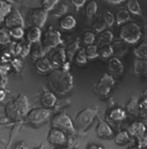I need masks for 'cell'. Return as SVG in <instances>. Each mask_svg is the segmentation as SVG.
<instances>
[{
  "instance_id": "37",
  "label": "cell",
  "mask_w": 147,
  "mask_h": 149,
  "mask_svg": "<svg viewBox=\"0 0 147 149\" xmlns=\"http://www.w3.org/2000/svg\"><path fill=\"white\" fill-rule=\"evenodd\" d=\"M103 20L107 28H111L115 22V16L110 10H105L103 15Z\"/></svg>"
},
{
  "instance_id": "50",
  "label": "cell",
  "mask_w": 147,
  "mask_h": 149,
  "mask_svg": "<svg viewBox=\"0 0 147 149\" xmlns=\"http://www.w3.org/2000/svg\"><path fill=\"white\" fill-rule=\"evenodd\" d=\"M106 1L110 3H113V4H119V3H121L122 2H124L126 0H106Z\"/></svg>"
},
{
  "instance_id": "12",
  "label": "cell",
  "mask_w": 147,
  "mask_h": 149,
  "mask_svg": "<svg viewBox=\"0 0 147 149\" xmlns=\"http://www.w3.org/2000/svg\"><path fill=\"white\" fill-rule=\"evenodd\" d=\"M3 22H4V26L8 29H11L17 26L24 27L25 25L21 12L17 8H12L10 12L6 16Z\"/></svg>"
},
{
  "instance_id": "22",
  "label": "cell",
  "mask_w": 147,
  "mask_h": 149,
  "mask_svg": "<svg viewBox=\"0 0 147 149\" xmlns=\"http://www.w3.org/2000/svg\"><path fill=\"white\" fill-rule=\"evenodd\" d=\"M47 50L42 46L41 42L36 43H33L31 44V49H30V54H32V56L35 59H40L42 57L46 56V54H47Z\"/></svg>"
},
{
  "instance_id": "39",
  "label": "cell",
  "mask_w": 147,
  "mask_h": 149,
  "mask_svg": "<svg viewBox=\"0 0 147 149\" xmlns=\"http://www.w3.org/2000/svg\"><path fill=\"white\" fill-rule=\"evenodd\" d=\"M82 39H83V42L86 46H88V45H91V44H94L96 42V36L92 31H86V32H84V34L83 35Z\"/></svg>"
},
{
  "instance_id": "52",
  "label": "cell",
  "mask_w": 147,
  "mask_h": 149,
  "mask_svg": "<svg viewBox=\"0 0 147 149\" xmlns=\"http://www.w3.org/2000/svg\"><path fill=\"white\" fill-rule=\"evenodd\" d=\"M35 149H44V145H41L40 147H38V148H36Z\"/></svg>"
},
{
  "instance_id": "11",
  "label": "cell",
  "mask_w": 147,
  "mask_h": 149,
  "mask_svg": "<svg viewBox=\"0 0 147 149\" xmlns=\"http://www.w3.org/2000/svg\"><path fill=\"white\" fill-rule=\"evenodd\" d=\"M46 57L53 69H60L67 60L65 50L62 47H55L50 50Z\"/></svg>"
},
{
  "instance_id": "20",
  "label": "cell",
  "mask_w": 147,
  "mask_h": 149,
  "mask_svg": "<svg viewBox=\"0 0 147 149\" xmlns=\"http://www.w3.org/2000/svg\"><path fill=\"white\" fill-rule=\"evenodd\" d=\"M108 118L114 122H122L126 118V112L125 109L116 107L110 110L108 114Z\"/></svg>"
},
{
  "instance_id": "26",
  "label": "cell",
  "mask_w": 147,
  "mask_h": 149,
  "mask_svg": "<svg viewBox=\"0 0 147 149\" xmlns=\"http://www.w3.org/2000/svg\"><path fill=\"white\" fill-rule=\"evenodd\" d=\"M112 46H113V48H114V55H118V56L124 55L126 53V51L128 50L127 43L125 42L122 40L114 42L112 43Z\"/></svg>"
},
{
  "instance_id": "3",
  "label": "cell",
  "mask_w": 147,
  "mask_h": 149,
  "mask_svg": "<svg viewBox=\"0 0 147 149\" xmlns=\"http://www.w3.org/2000/svg\"><path fill=\"white\" fill-rule=\"evenodd\" d=\"M29 111L28 99L23 95H19L6 107V114L13 120H21L26 117Z\"/></svg>"
},
{
  "instance_id": "41",
  "label": "cell",
  "mask_w": 147,
  "mask_h": 149,
  "mask_svg": "<svg viewBox=\"0 0 147 149\" xmlns=\"http://www.w3.org/2000/svg\"><path fill=\"white\" fill-rule=\"evenodd\" d=\"M106 28H107V26H106L105 22H103V19L102 20L97 19V20H96L93 22V29H94L95 32H96L98 34L103 32V30H105Z\"/></svg>"
},
{
  "instance_id": "44",
  "label": "cell",
  "mask_w": 147,
  "mask_h": 149,
  "mask_svg": "<svg viewBox=\"0 0 147 149\" xmlns=\"http://www.w3.org/2000/svg\"><path fill=\"white\" fill-rule=\"evenodd\" d=\"M12 149H29V148L25 141H19L13 146Z\"/></svg>"
},
{
  "instance_id": "28",
  "label": "cell",
  "mask_w": 147,
  "mask_h": 149,
  "mask_svg": "<svg viewBox=\"0 0 147 149\" xmlns=\"http://www.w3.org/2000/svg\"><path fill=\"white\" fill-rule=\"evenodd\" d=\"M98 52L99 56L103 59H108L112 55H114V48L112 43H106L101 46H98Z\"/></svg>"
},
{
  "instance_id": "1",
  "label": "cell",
  "mask_w": 147,
  "mask_h": 149,
  "mask_svg": "<svg viewBox=\"0 0 147 149\" xmlns=\"http://www.w3.org/2000/svg\"><path fill=\"white\" fill-rule=\"evenodd\" d=\"M47 85L56 95L64 96L70 93L73 88V77L69 71L63 69H53L48 72Z\"/></svg>"
},
{
  "instance_id": "6",
  "label": "cell",
  "mask_w": 147,
  "mask_h": 149,
  "mask_svg": "<svg viewBox=\"0 0 147 149\" xmlns=\"http://www.w3.org/2000/svg\"><path fill=\"white\" fill-rule=\"evenodd\" d=\"M50 123L52 128H60L65 132L67 134L74 135L77 132L73 122L71 121L70 116L64 112H60L52 116L50 119Z\"/></svg>"
},
{
  "instance_id": "33",
  "label": "cell",
  "mask_w": 147,
  "mask_h": 149,
  "mask_svg": "<svg viewBox=\"0 0 147 149\" xmlns=\"http://www.w3.org/2000/svg\"><path fill=\"white\" fill-rule=\"evenodd\" d=\"M52 11H53V15L54 17H62L66 15V13L68 11V6H67V4L65 3L60 2Z\"/></svg>"
},
{
  "instance_id": "2",
  "label": "cell",
  "mask_w": 147,
  "mask_h": 149,
  "mask_svg": "<svg viewBox=\"0 0 147 149\" xmlns=\"http://www.w3.org/2000/svg\"><path fill=\"white\" fill-rule=\"evenodd\" d=\"M99 112V108L96 105L87 106L81 110L73 122L75 128L79 133H84L94 122L95 118L97 116Z\"/></svg>"
},
{
  "instance_id": "53",
  "label": "cell",
  "mask_w": 147,
  "mask_h": 149,
  "mask_svg": "<svg viewBox=\"0 0 147 149\" xmlns=\"http://www.w3.org/2000/svg\"><path fill=\"white\" fill-rule=\"evenodd\" d=\"M128 149H139V148H136V147H132V148H130Z\"/></svg>"
},
{
  "instance_id": "46",
  "label": "cell",
  "mask_w": 147,
  "mask_h": 149,
  "mask_svg": "<svg viewBox=\"0 0 147 149\" xmlns=\"http://www.w3.org/2000/svg\"><path fill=\"white\" fill-rule=\"evenodd\" d=\"M139 109L147 111V96L139 103Z\"/></svg>"
},
{
  "instance_id": "36",
  "label": "cell",
  "mask_w": 147,
  "mask_h": 149,
  "mask_svg": "<svg viewBox=\"0 0 147 149\" xmlns=\"http://www.w3.org/2000/svg\"><path fill=\"white\" fill-rule=\"evenodd\" d=\"M74 59H75L76 64L78 65H81V66H83L84 65L87 64L88 63V61H89L88 58H87V56H86L84 48H80L77 52V54L74 56Z\"/></svg>"
},
{
  "instance_id": "51",
  "label": "cell",
  "mask_w": 147,
  "mask_h": 149,
  "mask_svg": "<svg viewBox=\"0 0 147 149\" xmlns=\"http://www.w3.org/2000/svg\"><path fill=\"white\" fill-rule=\"evenodd\" d=\"M55 149H75L74 148H71V147H69V146H65V147H60V148H57Z\"/></svg>"
},
{
  "instance_id": "38",
  "label": "cell",
  "mask_w": 147,
  "mask_h": 149,
  "mask_svg": "<svg viewBox=\"0 0 147 149\" xmlns=\"http://www.w3.org/2000/svg\"><path fill=\"white\" fill-rule=\"evenodd\" d=\"M60 2V0H41V6L49 12L52 11Z\"/></svg>"
},
{
  "instance_id": "31",
  "label": "cell",
  "mask_w": 147,
  "mask_h": 149,
  "mask_svg": "<svg viewBox=\"0 0 147 149\" xmlns=\"http://www.w3.org/2000/svg\"><path fill=\"white\" fill-rule=\"evenodd\" d=\"M12 5L5 0H0V22L4 21L6 16L12 10Z\"/></svg>"
},
{
  "instance_id": "47",
  "label": "cell",
  "mask_w": 147,
  "mask_h": 149,
  "mask_svg": "<svg viewBox=\"0 0 147 149\" xmlns=\"http://www.w3.org/2000/svg\"><path fill=\"white\" fill-rule=\"evenodd\" d=\"M8 66L6 65L3 64V63H0V74H5L7 72H8V70H9V68H7Z\"/></svg>"
},
{
  "instance_id": "14",
  "label": "cell",
  "mask_w": 147,
  "mask_h": 149,
  "mask_svg": "<svg viewBox=\"0 0 147 149\" xmlns=\"http://www.w3.org/2000/svg\"><path fill=\"white\" fill-rule=\"evenodd\" d=\"M56 94L50 91H43L40 95V101L43 107L47 109H52L55 106L57 102Z\"/></svg>"
},
{
  "instance_id": "49",
  "label": "cell",
  "mask_w": 147,
  "mask_h": 149,
  "mask_svg": "<svg viewBox=\"0 0 147 149\" xmlns=\"http://www.w3.org/2000/svg\"><path fill=\"white\" fill-rule=\"evenodd\" d=\"M87 149H104L102 146H100V145H97V144H91V145H89Z\"/></svg>"
},
{
  "instance_id": "29",
  "label": "cell",
  "mask_w": 147,
  "mask_h": 149,
  "mask_svg": "<svg viewBox=\"0 0 147 149\" xmlns=\"http://www.w3.org/2000/svg\"><path fill=\"white\" fill-rule=\"evenodd\" d=\"M134 55L142 61H147V43L143 42L139 44L133 49Z\"/></svg>"
},
{
  "instance_id": "35",
  "label": "cell",
  "mask_w": 147,
  "mask_h": 149,
  "mask_svg": "<svg viewBox=\"0 0 147 149\" xmlns=\"http://www.w3.org/2000/svg\"><path fill=\"white\" fill-rule=\"evenodd\" d=\"M9 30H10V34L11 38L14 40H21L25 36L24 28L21 26L13 27L11 29H9Z\"/></svg>"
},
{
  "instance_id": "8",
  "label": "cell",
  "mask_w": 147,
  "mask_h": 149,
  "mask_svg": "<svg viewBox=\"0 0 147 149\" xmlns=\"http://www.w3.org/2000/svg\"><path fill=\"white\" fill-rule=\"evenodd\" d=\"M41 42L42 46L47 50V52H49L50 50L58 47L60 44H62L63 41L61 34L59 30L50 29L44 34Z\"/></svg>"
},
{
  "instance_id": "5",
  "label": "cell",
  "mask_w": 147,
  "mask_h": 149,
  "mask_svg": "<svg viewBox=\"0 0 147 149\" xmlns=\"http://www.w3.org/2000/svg\"><path fill=\"white\" fill-rule=\"evenodd\" d=\"M52 117V110L51 109H47L45 107L35 108L28 111L26 116V122L33 126L39 127L42 126L46 122H48Z\"/></svg>"
},
{
  "instance_id": "54",
  "label": "cell",
  "mask_w": 147,
  "mask_h": 149,
  "mask_svg": "<svg viewBox=\"0 0 147 149\" xmlns=\"http://www.w3.org/2000/svg\"><path fill=\"white\" fill-rule=\"evenodd\" d=\"M143 149H147V148H143Z\"/></svg>"
},
{
  "instance_id": "24",
  "label": "cell",
  "mask_w": 147,
  "mask_h": 149,
  "mask_svg": "<svg viewBox=\"0 0 147 149\" xmlns=\"http://www.w3.org/2000/svg\"><path fill=\"white\" fill-rule=\"evenodd\" d=\"M97 10H98V4L95 0H90L89 1L86 5H85V9H84V12H85V16L88 19H92L97 13Z\"/></svg>"
},
{
  "instance_id": "48",
  "label": "cell",
  "mask_w": 147,
  "mask_h": 149,
  "mask_svg": "<svg viewBox=\"0 0 147 149\" xmlns=\"http://www.w3.org/2000/svg\"><path fill=\"white\" fill-rule=\"evenodd\" d=\"M12 64L14 65V67L16 68H20L21 66V61L18 59H16V60H13L12 61Z\"/></svg>"
},
{
  "instance_id": "27",
  "label": "cell",
  "mask_w": 147,
  "mask_h": 149,
  "mask_svg": "<svg viewBox=\"0 0 147 149\" xmlns=\"http://www.w3.org/2000/svg\"><path fill=\"white\" fill-rule=\"evenodd\" d=\"M130 141V134L128 131L121 130L118 132L114 136V142L118 146H125Z\"/></svg>"
},
{
  "instance_id": "16",
  "label": "cell",
  "mask_w": 147,
  "mask_h": 149,
  "mask_svg": "<svg viewBox=\"0 0 147 149\" xmlns=\"http://www.w3.org/2000/svg\"><path fill=\"white\" fill-rule=\"evenodd\" d=\"M96 134L99 138L109 139L114 136V131L110 125L103 120H100L96 128Z\"/></svg>"
},
{
  "instance_id": "42",
  "label": "cell",
  "mask_w": 147,
  "mask_h": 149,
  "mask_svg": "<svg viewBox=\"0 0 147 149\" xmlns=\"http://www.w3.org/2000/svg\"><path fill=\"white\" fill-rule=\"evenodd\" d=\"M138 146L139 148H147V133L138 138Z\"/></svg>"
},
{
  "instance_id": "15",
  "label": "cell",
  "mask_w": 147,
  "mask_h": 149,
  "mask_svg": "<svg viewBox=\"0 0 147 149\" xmlns=\"http://www.w3.org/2000/svg\"><path fill=\"white\" fill-rule=\"evenodd\" d=\"M27 42L29 44L39 42L42 41V28L36 27V26H30V28L25 32Z\"/></svg>"
},
{
  "instance_id": "21",
  "label": "cell",
  "mask_w": 147,
  "mask_h": 149,
  "mask_svg": "<svg viewBox=\"0 0 147 149\" xmlns=\"http://www.w3.org/2000/svg\"><path fill=\"white\" fill-rule=\"evenodd\" d=\"M96 45L101 46L106 43H112L114 42V34L111 30L105 29L103 32L99 33L98 36H96Z\"/></svg>"
},
{
  "instance_id": "4",
  "label": "cell",
  "mask_w": 147,
  "mask_h": 149,
  "mask_svg": "<svg viewBox=\"0 0 147 149\" xmlns=\"http://www.w3.org/2000/svg\"><path fill=\"white\" fill-rule=\"evenodd\" d=\"M119 36L127 44H136L142 37V30L136 22H126L121 27Z\"/></svg>"
},
{
  "instance_id": "13",
  "label": "cell",
  "mask_w": 147,
  "mask_h": 149,
  "mask_svg": "<svg viewBox=\"0 0 147 149\" xmlns=\"http://www.w3.org/2000/svg\"><path fill=\"white\" fill-rule=\"evenodd\" d=\"M107 68L113 76H121L124 72V65L117 57H113L108 61Z\"/></svg>"
},
{
  "instance_id": "43",
  "label": "cell",
  "mask_w": 147,
  "mask_h": 149,
  "mask_svg": "<svg viewBox=\"0 0 147 149\" xmlns=\"http://www.w3.org/2000/svg\"><path fill=\"white\" fill-rule=\"evenodd\" d=\"M71 4L76 8L77 10H79L82 7H84L86 4L88 0H70Z\"/></svg>"
},
{
  "instance_id": "10",
  "label": "cell",
  "mask_w": 147,
  "mask_h": 149,
  "mask_svg": "<svg viewBox=\"0 0 147 149\" xmlns=\"http://www.w3.org/2000/svg\"><path fill=\"white\" fill-rule=\"evenodd\" d=\"M48 17V11L43 8H35L29 11L28 14V21L30 26H36L42 28Z\"/></svg>"
},
{
  "instance_id": "7",
  "label": "cell",
  "mask_w": 147,
  "mask_h": 149,
  "mask_svg": "<svg viewBox=\"0 0 147 149\" xmlns=\"http://www.w3.org/2000/svg\"><path fill=\"white\" fill-rule=\"evenodd\" d=\"M115 81L114 76L111 74L104 73L99 79L98 83L96 85V93L102 98H106L110 94L113 87L114 86Z\"/></svg>"
},
{
  "instance_id": "30",
  "label": "cell",
  "mask_w": 147,
  "mask_h": 149,
  "mask_svg": "<svg viewBox=\"0 0 147 149\" xmlns=\"http://www.w3.org/2000/svg\"><path fill=\"white\" fill-rule=\"evenodd\" d=\"M84 51H85L88 60L92 61L99 57L98 46L96 44H91V45L86 46V47L84 48Z\"/></svg>"
},
{
  "instance_id": "17",
  "label": "cell",
  "mask_w": 147,
  "mask_h": 149,
  "mask_svg": "<svg viewBox=\"0 0 147 149\" xmlns=\"http://www.w3.org/2000/svg\"><path fill=\"white\" fill-rule=\"evenodd\" d=\"M127 131L130 135L138 139L146 133V125L141 122L135 121L129 125Z\"/></svg>"
},
{
  "instance_id": "34",
  "label": "cell",
  "mask_w": 147,
  "mask_h": 149,
  "mask_svg": "<svg viewBox=\"0 0 147 149\" xmlns=\"http://www.w3.org/2000/svg\"><path fill=\"white\" fill-rule=\"evenodd\" d=\"M11 36L10 34V30L8 28L1 27L0 28V45L5 46L7 44H10L11 42Z\"/></svg>"
},
{
  "instance_id": "9",
  "label": "cell",
  "mask_w": 147,
  "mask_h": 149,
  "mask_svg": "<svg viewBox=\"0 0 147 149\" xmlns=\"http://www.w3.org/2000/svg\"><path fill=\"white\" fill-rule=\"evenodd\" d=\"M47 141L53 146L57 148L68 146L69 136L68 134L60 128H52L47 134Z\"/></svg>"
},
{
  "instance_id": "18",
  "label": "cell",
  "mask_w": 147,
  "mask_h": 149,
  "mask_svg": "<svg viewBox=\"0 0 147 149\" xmlns=\"http://www.w3.org/2000/svg\"><path fill=\"white\" fill-rule=\"evenodd\" d=\"M35 65L36 70L41 73H48L53 69L47 57H45V56L40 59H37L35 63Z\"/></svg>"
},
{
  "instance_id": "23",
  "label": "cell",
  "mask_w": 147,
  "mask_h": 149,
  "mask_svg": "<svg viewBox=\"0 0 147 149\" xmlns=\"http://www.w3.org/2000/svg\"><path fill=\"white\" fill-rule=\"evenodd\" d=\"M80 49L79 47V39L77 38L74 42L71 43L67 48L65 49V54H66V58L69 61H71L74 59L75 54H77V52Z\"/></svg>"
},
{
  "instance_id": "19",
  "label": "cell",
  "mask_w": 147,
  "mask_h": 149,
  "mask_svg": "<svg viewBox=\"0 0 147 149\" xmlns=\"http://www.w3.org/2000/svg\"><path fill=\"white\" fill-rule=\"evenodd\" d=\"M77 26V19L72 15H65L60 20V27L63 30H71Z\"/></svg>"
},
{
  "instance_id": "45",
  "label": "cell",
  "mask_w": 147,
  "mask_h": 149,
  "mask_svg": "<svg viewBox=\"0 0 147 149\" xmlns=\"http://www.w3.org/2000/svg\"><path fill=\"white\" fill-rule=\"evenodd\" d=\"M7 97V93L6 91L4 90V88H0V103L3 102L5 100Z\"/></svg>"
},
{
  "instance_id": "25",
  "label": "cell",
  "mask_w": 147,
  "mask_h": 149,
  "mask_svg": "<svg viewBox=\"0 0 147 149\" xmlns=\"http://www.w3.org/2000/svg\"><path fill=\"white\" fill-rule=\"evenodd\" d=\"M126 8L127 10L135 15V16H141L142 15V9L139 0H126Z\"/></svg>"
},
{
  "instance_id": "32",
  "label": "cell",
  "mask_w": 147,
  "mask_h": 149,
  "mask_svg": "<svg viewBox=\"0 0 147 149\" xmlns=\"http://www.w3.org/2000/svg\"><path fill=\"white\" fill-rule=\"evenodd\" d=\"M131 19L130 12L127 10H121L115 16V22L118 25L125 24Z\"/></svg>"
},
{
  "instance_id": "40",
  "label": "cell",
  "mask_w": 147,
  "mask_h": 149,
  "mask_svg": "<svg viewBox=\"0 0 147 149\" xmlns=\"http://www.w3.org/2000/svg\"><path fill=\"white\" fill-rule=\"evenodd\" d=\"M127 109L129 112H131L132 114H138L139 110V103L137 97H132V99L130 101V103L127 105Z\"/></svg>"
}]
</instances>
